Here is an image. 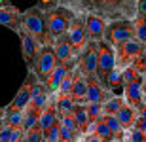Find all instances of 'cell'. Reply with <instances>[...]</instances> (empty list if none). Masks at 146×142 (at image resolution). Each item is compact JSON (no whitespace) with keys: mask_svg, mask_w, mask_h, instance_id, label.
<instances>
[{"mask_svg":"<svg viewBox=\"0 0 146 142\" xmlns=\"http://www.w3.org/2000/svg\"><path fill=\"white\" fill-rule=\"evenodd\" d=\"M139 0H57V6L70 10L74 15H99L104 21H121L137 17Z\"/></svg>","mask_w":146,"mask_h":142,"instance_id":"obj_1","label":"cell"},{"mask_svg":"<svg viewBox=\"0 0 146 142\" xmlns=\"http://www.w3.org/2000/svg\"><path fill=\"white\" fill-rule=\"evenodd\" d=\"M21 30L29 32L40 46H53V38L48 30L44 10H40L38 6L21 11Z\"/></svg>","mask_w":146,"mask_h":142,"instance_id":"obj_2","label":"cell"},{"mask_svg":"<svg viewBox=\"0 0 146 142\" xmlns=\"http://www.w3.org/2000/svg\"><path fill=\"white\" fill-rule=\"evenodd\" d=\"M142 83H144V76L137 70L135 66L125 68L121 74V91H123V98L125 102L141 108L144 102V91H142Z\"/></svg>","mask_w":146,"mask_h":142,"instance_id":"obj_3","label":"cell"},{"mask_svg":"<svg viewBox=\"0 0 146 142\" xmlns=\"http://www.w3.org/2000/svg\"><path fill=\"white\" fill-rule=\"evenodd\" d=\"M44 15H46L48 30H49V34H51L53 40L68 32L70 23H72V19H74V13H72L70 10L63 8V6H55L51 10L44 11Z\"/></svg>","mask_w":146,"mask_h":142,"instance_id":"obj_4","label":"cell"},{"mask_svg":"<svg viewBox=\"0 0 146 142\" xmlns=\"http://www.w3.org/2000/svg\"><path fill=\"white\" fill-rule=\"evenodd\" d=\"M137 32H135V25L129 19H121V21H110L106 25V32H104V42L110 44L114 49L119 48L121 44L135 40Z\"/></svg>","mask_w":146,"mask_h":142,"instance_id":"obj_5","label":"cell"},{"mask_svg":"<svg viewBox=\"0 0 146 142\" xmlns=\"http://www.w3.org/2000/svg\"><path fill=\"white\" fill-rule=\"evenodd\" d=\"M97 57H99L97 80L101 82L103 87L108 89V78L114 72V68H116V51H114V48L110 44H106L104 40H101V42H97Z\"/></svg>","mask_w":146,"mask_h":142,"instance_id":"obj_6","label":"cell"},{"mask_svg":"<svg viewBox=\"0 0 146 142\" xmlns=\"http://www.w3.org/2000/svg\"><path fill=\"white\" fill-rule=\"evenodd\" d=\"M38 83V78L33 70H27V76H25V82L21 83L19 91L15 93L13 100H11L8 106H6V114H13V112H25V108L29 106L31 98H33V91Z\"/></svg>","mask_w":146,"mask_h":142,"instance_id":"obj_7","label":"cell"},{"mask_svg":"<svg viewBox=\"0 0 146 142\" xmlns=\"http://www.w3.org/2000/svg\"><path fill=\"white\" fill-rule=\"evenodd\" d=\"M114 51H116V68L123 72L125 68L133 66V63L146 51V44H142L141 40L135 38V40H129V42L121 44Z\"/></svg>","mask_w":146,"mask_h":142,"instance_id":"obj_8","label":"cell"},{"mask_svg":"<svg viewBox=\"0 0 146 142\" xmlns=\"http://www.w3.org/2000/svg\"><path fill=\"white\" fill-rule=\"evenodd\" d=\"M57 57H55V51H53V46H42L40 51L36 55V61L33 65V72L36 74L38 82L40 83H46L48 82L49 74L53 72V68L57 66Z\"/></svg>","mask_w":146,"mask_h":142,"instance_id":"obj_9","label":"cell"},{"mask_svg":"<svg viewBox=\"0 0 146 142\" xmlns=\"http://www.w3.org/2000/svg\"><path fill=\"white\" fill-rule=\"evenodd\" d=\"M78 70L86 78H97V72H99L97 42H87L84 51L78 55Z\"/></svg>","mask_w":146,"mask_h":142,"instance_id":"obj_10","label":"cell"},{"mask_svg":"<svg viewBox=\"0 0 146 142\" xmlns=\"http://www.w3.org/2000/svg\"><path fill=\"white\" fill-rule=\"evenodd\" d=\"M68 38H70V44L74 48L76 57H78L84 51V48L87 46V42H89L87 32H86V23H84L82 15H74V19L70 23V28H68Z\"/></svg>","mask_w":146,"mask_h":142,"instance_id":"obj_11","label":"cell"},{"mask_svg":"<svg viewBox=\"0 0 146 142\" xmlns=\"http://www.w3.org/2000/svg\"><path fill=\"white\" fill-rule=\"evenodd\" d=\"M17 36L21 40V55H23L25 65H27V70H33V65H34V61H36V55H38L42 46L38 44L29 32H25V30H19Z\"/></svg>","mask_w":146,"mask_h":142,"instance_id":"obj_12","label":"cell"},{"mask_svg":"<svg viewBox=\"0 0 146 142\" xmlns=\"http://www.w3.org/2000/svg\"><path fill=\"white\" fill-rule=\"evenodd\" d=\"M114 97L112 91L101 85L97 78H87V93H86V104H104L106 100Z\"/></svg>","mask_w":146,"mask_h":142,"instance_id":"obj_13","label":"cell"},{"mask_svg":"<svg viewBox=\"0 0 146 142\" xmlns=\"http://www.w3.org/2000/svg\"><path fill=\"white\" fill-rule=\"evenodd\" d=\"M84 23H86V32L89 42H101L104 40V32H106V25L108 21H104L99 15H84Z\"/></svg>","mask_w":146,"mask_h":142,"instance_id":"obj_14","label":"cell"},{"mask_svg":"<svg viewBox=\"0 0 146 142\" xmlns=\"http://www.w3.org/2000/svg\"><path fill=\"white\" fill-rule=\"evenodd\" d=\"M80 138L82 133L72 116H59V142H76Z\"/></svg>","mask_w":146,"mask_h":142,"instance_id":"obj_15","label":"cell"},{"mask_svg":"<svg viewBox=\"0 0 146 142\" xmlns=\"http://www.w3.org/2000/svg\"><path fill=\"white\" fill-rule=\"evenodd\" d=\"M53 51H55V57H57L59 63H68V61H72V59H78L76 53H74V48H72V44H70L68 32L53 40Z\"/></svg>","mask_w":146,"mask_h":142,"instance_id":"obj_16","label":"cell"},{"mask_svg":"<svg viewBox=\"0 0 146 142\" xmlns=\"http://www.w3.org/2000/svg\"><path fill=\"white\" fill-rule=\"evenodd\" d=\"M86 93H87V78L78 70L76 66L74 70V82H72L70 93H68V98H70L74 104H86Z\"/></svg>","mask_w":146,"mask_h":142,"instance_id":"obj_17","label":"cell"},{"mask_svg":"<svg viewBox=\"0 0 146 142\" xmlns=\"http://www.w3.org/2000/svg\"><path fill=\"white\" fill-rule=\"evenodd\" d=\"M0 25L8 27L10 30H13L17 34L21 30V10H17L15 6L0 8Z\"/></svg>","mask_w":146,"mask_h":142,"instance_id":"obj_18","label":"cell"},{"mask_svg":"<svg viewBox=\"0 0 146 142\" xmlns=\"http://www.w3.org/2000/svg\"><path fill=\"white\" fill-rule=\"evenodd\" d=\"M59 120V110H57V98L51 97V100H49L48 104H46V108L42 110V116H40V129H42V133L46 135V133L53 127V123Z\"/></svg>","mask_w":146,"mask_h":142,"instance_id":"obj_19","label":"cell"},{"mask_svg":"<svg viewBox=\"0 0 146 142\" xmlns=\"http://www.w3.org/2000/svg\"><path fill=\"white\" fill-rule=\"evenodd\" d=\"M137 118H139V108L135 106H131L123 100V104L119 106L118 114H116V120L121 123L125 131H129V129H135V123H137Z\"/></svg>","mask_w":146,"mask_h":142,"instance_id":"obj_20","label":"cell"},{"mask_svg":"<svg viewBox=\"0 0 146 142\" xmlns=\"http://www.w3.org/2000/svg\"><path fill=\"white\" fill-rule=\"evenodd\" d=\"M70 116H72V120H74V123L78 125V129H80L82 137L87 135L89 129H91V121H89V116H87L86 104H76L74 108H72V114Z\"/></svg>","mask_w":146,"mask_h":142,"instance_id":"obj_21","label":"cell"},{"mask_svg":"<svg viewBox=\"0 0 146 142\" xmlns=\"http://www.w3.org/2000/svg\"><path fill=\"white\" fill-rule=\"evenodd\" d=\"M51 100V93L48 91V87H46V83H36V87H34L33 91V98H31V102H29V106H34V108H40L44 110L46 108V104Z\"/></svg>","mask_w":146,"mask_h":142,"instance_id":"obj_22","label":"cell"},{"mask_svg":"<svg viewBox=\"0 0 146 142\" xmlns=\"http://www.w3.org/2000/svg\"><path fill=\"white\" fill-rule=\"evenodd\" d=\"M89 133H91V135H95L97 138H101L103 142H112V140H116V138H114V135L110 133L108 125H106V121H104V116L101 118V120H97L95 123H93L91 129H89Z\"/></svg>","mask_w":146,"mask_h":142,"instance_id":"obj_23","label":"cell"},{"mask_svg":"<svg viewBox=\"0 0 146 142\" xmlns=\"http://www.w3.org/2000/svg\"><path fill=\"white\" fill-rule=\"evenodd\" d=\"M21 137H25V133H23V131L11 129L4 120L0 121V142H17Z\"/></svg>","mask_w":146,"mask_h":142,"instance_id":"obj_24","label":"cell"},{"mask_svg":"<svg viewBox=\"0 0 146 142\" xmlns=\"http://www.w3.org/2000/svg\"><path fill=\"white\" fill-rule=\"evenodd\" d=\"M123 95H114L110 100H106V102L103 104V114L104 116H116L118 114V110H119V106L123 104Z\"/></svg>","mask_w":146,"mask_h":142,"instance_id":"obj_25","label":"cell"},{"mask_svg":"<svg viewBox=\"0 0 146 142\" xmlns=\"http://www.w3.org/2000/svg\"><path fill=\"white\" fill-rule=\"evenodd\" d=\"M104 121H106L110 133L114 135V138H123L125 137V129L121 127V123L116 120V116H104Z\"/></svg>","mask_w":146,"mask_h":142,"instance_id":"obj_26","label":"cell"},{"mask_svg":"<svg viewBox=\"0 0 146 142\" xmlns=\"http://www.w3.org/2000/svg\"><path fill=\"white\" fill-rule=\"evenodd\" d=\"M76 70V68H74ZM74 70L68 72L65 76V80L61 82L59 89H57V93H55V98H63V97H68V93H70V87H72V82H74Z\"/></svg>","mask_w":146,"mask_h":142,"instance_id":"obj_27","label":"cell"},{"mask_svg":"<svg viewBox=\"0 0 146 142\" xmlns=\"http://www.w3.org/2000/svg\"><path fill=\"white\" fill-rule=\"evenodd\" d=\"M23 118H25V112H13V114H6L4 121L11 127V129L23 131Z\"/></svg>","mask_w":146,"mask_h":142,"instance_id":"obj_28","label":"cell"},{"mask_svg":"<svg viewBox=\"0 0 146 142\" xmlns=\"http://www.w3.org/2000/svg\"><path fill=\"white\" fill-rule=\"evenodd\" d=\"M133 25H135L137 40H141L142 44H146V15H137L133 19Z\"/></svg>","mask_w":146,"mask_h":142,"instance_id":"obj_29","label":"cell"},{"mask_svg":"<svg viewBox=\"0 0 146 142\" xmlns=\"http://www.w3.org/2000/svg\"><path fill=\"white\" fill-rule=\"evenodd\" d=\"M86 110H87V116H89V121H91V125L95 123L97 120L103 118V104H86Z\"/></svg>","mask_w":146,"mask_h":142,"instance_id":"obj_30","label":"cell"},{"mask_svg":"<svg viewBox=\"0 0 146 142\" xmlns=\"http://www.w3.org/2000/svg\"><path fill=\"white\" fill-rule=\"evenodd\" d=\"M25 140L27 142H44V133L40 129V123H36L33 129H29L25 133Z\"/></svg>","mask_w":146,"mask_h":142,"instance_id":"obj_31","label":"cell"},{"mask_svg":"<svg viewBox=\"0 0 146 142\" xmlns=\"http://www.w3.org/2000/svg\"><path fill=\"white\" fill-rule=\"evenodd\" d=\"M123 140L125 142H146V133L139 131V129H129V131H125Z\"/></svg>","mask_w":146,"mask_h":142,"instance_id":"obj_32","label":"cell"},{"mask_svg":"<svg viewBox=\"0 0 146 142\" xmlns=\"http://www.w3.org/2000/svg\"><path fill=\"white\" fill-rule=\"evenodd\" d=\"M44 142H59V120L53 123V127L44 135Z\"/></svg>","mask_w":146,"mask_h":142,"instance_id":"obj_33","label":"cell"},{"mask_svg":"<svg viewBox=\"0 0 146 142\" xmlns=\"http://www.w3.org/2000/svg\"><path fill=\"white\" fill-rule=\"evenodd\" d=\"M135 129H139V131L146 133V106H144V104H142L141 108H139V118H137Z\"/></svg>","mask_w":146,"mask_h":142,"instance_id":"obj_34","label":"cell"},{"mask_svg":"<svg viewBox=\"0 0 146 142\" xmlns=\"http://www.w3.org/2000/svg\"><path fill=\"white\" fill-rule=\"evenodd\" d=\"M133 66H135L137 70L141 72L142 76H146V51H144V53H142L141 57L135 61V63H133Z\"/></svg>","mask_w":146,"mask_h":142,"instance_id":"obj_35","label":"cell"},{"mask_svg":"<svg viewBox=\"0 0 146 142\" xmlns=\"http://www.w3.org/2000/svg\"><path fill=\"white\" fill-rule=\"evenodd\" d=\"M36 6L40 8V10L48 11V10H51V8H55V6H57V0H38Z\"/></svg>","mask_w":146,"mask_h":142,"instance_id":"obj_36","label":"cell"},{"mask_svg":"<svg viewBox=\"0 0 146 142\" xmlns=\"http://www.w3.org/2000/svg\"><path fill=\"white\" fill-rule=\"evenodd\" d=\"M137 15H146V0L137 2Z\"/></svg>","mask_w":146,"mask_h":142,"instance_id":"obj_37","label":"cell"},{"mask_svg":"<svg viewBox=\"0 0 146 142\" xmlns=\"http://www.w3.org/2000/svg\"><path fill=\"white\" fill-rule=\"evenodd\" d=\"M82 142H103L101 138H97L95 135H91V133H87V135H84V137L80 138Z\"/></svg>","mask_w":146,"mask_h":142,"instance_id":"obj_38","label":"cell"},{"mask_svg":"<svg viewBox=\"0 0 146 142\" xmlns=\"http://www.w3.org/2000/svg\"><path fill=\"white\" fill-rule=\"evenodd\" d=\"M10 6H13L11 0H0V8H10Z\"/></svg>","mask_w":146,"mask_h":142,"instance_id":"obj_39","label":"cell"},{"mask_svg":"<svg viewBox=\"0 0 146 142\" xmlns=\"http://www.w3.org/2000/svg\"><path fill=\"white\" fill-rule=\"evenodd\" d=\"M4 116H6V106H0V121L4 120Z\"/></svg>","mask_w":146,"mask_h":142,"instance_id":"obj_40","label":"cell"},{"mask_svg":"<svg viewBox=\"0 0 146 142\" xmlns=\"http://www.w3.org/2000/svg\"><path fill=\"white\" fill-rule=\"evenodd\" d=\"M142 91H144V95H146V76H144V83H142Z\"/></svg>","mask_w":146,"mask_h":142,"instance_id":"obj_41","label":"cell"},{"mask_svg":"<svg viewBox=\"0 0 146 142\" xmlns=\"http://www.w3.org/2000/svg\"><path fill=\"white\" fill-rule=\"evenodd\" d=\"M112 142H125L123 138H116V140H112Z\"/></svg>","mask_w":146,"mask_h":142,"instance_id":"obj_42","label":"cell"},{"mask_svg":"<svg viewBox=\"0 0 146 142\" xmlns=\"http://www.w3.org/2000/svg\"><path fill=\"white\" fill-rule=\"evenodd\" d=\"M17 142H27V140H25V137H21V138H19V140H17Z\"/></svg>","mask_w":146,"mask_h":142,"instance_id":"obj_43","label":"cell"},{"mask_svg":"<svg viewBox=\"0 0 146 142\" xmlns=\"http://www.w3.org/2000/svg\"><path fill=\"white\" fill-rule=\"evenodd\" d=\"M142 104H144V106H146V95H144V102H142Z\"/></svg>","mask_w":146,"mask_h":142,"instance_id":"obj_44","label":"cell"},{"mask_svg":"<svg viewBox=\"0 0 146 142\" xmlns=\"http://www.w3.org/2000/svg\"><path fill=\"white\" fill-rule=\"evenodd\" d=\"M76 142H82V140H76Z\"/></svg>","mask_w":146,"mask_h":142,"instance_id":"obj_45","label":"cell"}]
</instances>
